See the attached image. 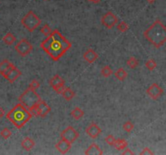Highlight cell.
<instances>
[{
    "label": "cell",
    "instance_id": "cell-1",
    "mask_svg": "<svg viewBox=\"0 0 166 155\" xmlns=\"http://www.w3.org/2000/svg\"><path fill=\"white\" fill-rule=\"evenodd\" d=\"M41 48L54 60L59 61L72 48L68 41L58 30H54L41 44Z\"/></svg>",
    "mask_w": 166,
    "mask_h": 155
},
{
    "label": "cell",
    "instance_id": "cell-2",
    "mask_svg": "<svg viewBox=\"0 0 166 155\" xmlns=\"http://www.w3.org/2000/svg\"><path fill=\"white\" fill-rule=\"evenodd\" d=\"M146 40L153 44L156 48L163 46L166 41V27L160 19H156L143 32Z\"/></svg>",
    "mask_w": 166,
    "mask_h": 155
},
{
    "label": "cell",
    "instance_id": "cell-3",
    "mask_svg": "<svg viewBox=\"0 0 166 155\" xmlns=\"http://www.w3.org/2000/svg\"><path fill=\"white\" fill-rule=\"evenodd\" d=\"M32 114L24 105L18 103L6 115V118L11 121L15 128H21L30 120Z\"/></svg>",
    "mask_w": 166,
    "mask_h": 155
},
{
    "label": "cell",
    "instance_id": "cell-4",
    "mask_svg": "<svg viewBox=\"0 0 166 155\" xmlns=\"http://www.w3.org/2000/svg\"><path fill=\"white\" fill-rule=\"evenodd\" d=\"M41 100V96L37 93L36 90L29 87L19 97V101L21 104L24 105L26 108H28V110L36 106Z\"/></svg>",
    "mask_w": 166,
    "mask_h": 155
},
{
    "label": "cell",
    "instance_id": "cell-5",
    "mask_svg": "<svg viewBox=\"0 0 166 155\" xmlns=\"http://www.w3.org/2000/svg\"><path fill=\"white\" fill-rule=\"evenodd\" d=\"M41 23V19L33 10L28 11L21 19V24L30 32H33L36 28H37Z\"/></svg>",
    "mask_w": 166,
    "mask_h": 155
},
{
    "label": "cell",
    "instance_id": "cell-6",
    "mask_svg": "<svg viewBox=\"0 0 166 155\" xmlns=\"http://www.w3.org/2000/svg\"><path fill=\"white\" fill-rule=\"evenodd\" d=\"M29 111L32 115L40 116V117L43 118L48 115L49 112L51 111V108L45 101L41 100L36 106L29 109Z\"/></svg>",
    "mask_w": 166,
    "mask_h": 155
},
{
    "label": "cell",
    "instance_id": "cell-7",
    "mask_svg": "<svg viewBox=\"0 0 166 155\" xmlns=\"http://www.w3.org/2000/svg\"><path fill=\"white\" fill-rule=\"evenodd\" d=\"M33 45L31 43L28 41L26 39H22L20 41L18 42V44L15 45V49L16 52L19 53L22 57H25L28 53H30L32 50H33Z\"/></svg>",
    "mask_w": 166,
    "mask_h": 155
},
{
    "label": "cell",
    "instance_id": "cell-8",
    "mask_svg": "<svg viewBox=\"0 0 166 155\" xmlns=\"http://www.w3.org/2000/svg\"><path fill=\"white\" fill-rule=\"evenodd\" d=\"M60 136H61L62 139L68 140V142H70L72 145V144L78 139L80 135H79V132H77L73 127L68 126V128H65V129L61 132Z\"/></svg>",
    "mask_w": 166,
    "mask_h": 155
},
{
    "label": "cell",
    "instance_id": "cell-9",
    "mask_svg": "<svg viewBox=\"0 0 166 155\" xmlns=\"http://www.w3.org/2000/svg\"><path fill=\"white\" fill-rule=\"evenodd\" d=\"M118 22V17L114 15L112 11H108L101 17V23L107 27L108 29H111Z\"/></svg>",
    "mask_w": 166,
    "mask_h": 155
},
{
    "label": "cell",
    "instance_id": "cell-10",
    "mask_svg": "<svg viewBox=\"0 0 166 155\" xmlns=\"http://www.w3.org/2000/svg\"><path fill=\"white\" fill-rule=\"evenodd\" d=\"M164 93V90L157 83L151 84L146 90V94L149 95L152 99H158Z\"/></svg>",
    "mask_w": 166,
    "mask_h": 155
},
{
    "label": "cell",
    "instance_id": "cell-11",
    "mask_svg": "<svg viewBox=\"0 0 166 155\" xmlns=\"http://www.w3.org/2000/svg\"><path fill=\"white\" fill-rule=\"evenodd\" d=\"M101 132H102L101 128L95 123H92L86 128V133L88 135V136H90L91 138L93 139L97 138L101 133Z\"/></svg>",
    "mask_w": 166,
    "mask_h": 155
},
{
    "label": "cell",
    "instance_id": "cell-12",
    "mask_svg": "<svg viewBox=\"0 0 166 155\" xmlns=\"http://www.w3.org/2000/svg\"><path fill=\"white\" fill-rule=\"evenodd\" d=\"M21 74H22V73H21L20 70L17 69L15 65H13L12 68L4 75V78H6L11 83H13Z\"/></svg>",
    "mask_w": 166,
    "mask_h": 155
},
{
    "label": "cell",
    "instance_id": "cell-13",
    "mask_svg": "<svg viewBox=\"0 0 166 155\" xmlns=\"http://www.w3.org/2000/svg\"><path fill=\"white\" fill-rule=\"evenodd\" d=\"M55 148L58 149L59 153L65 154V153H68L70 149H72V144L68 142V140L61 138V140L55 145Z\"/></svg>",
    "mask_w": 166,
    "mask_h": 155
},
{
    "label": "cell",
    "instance_id": "cell-14",
    "mask_svg": "<svg viewBox=\"0 0 166 155\" xmlns=\"http://www.w3.org/2000/svg\"><path fill=\"white\" fill-rule=\"evenodd\" d=\"M84 59L87 62L90 63H93L94 61H97V59L98 58V54H97V52H96L95 50L92 49V48H89L87 51H85L84 53Z\"/></svg>",
    "mask_w": 166,
    "mask_h": 155
},
{
    "label": "cell",
    "instance_id": "cell-15",
    "mask_svg": "<svg viewBox=\"0 0 166 155\" xmlns=\"http://www.w3.org/2000/svg\"><path fill=\"white\" fill-rule=\"evenodd\" d=\"M84 154L86 155H101L103 154V151L100 149V147L96 144L93 143L90 146L88 147L86 150L84 151Z\"/></svg>",
    "mask_w": 166,
    "mask_h": 155
},
{
    "label": "cell",
    "instance_id": "cell-16",
    "mask_svg": "<svg viewBox=\"0 0 166 155\" xmlns=\"http://www.w3.org/2000/svg\"><path fill=\"white\" fill-rule=\"evenodd\" d=\"M13 65H14L12 63H11L8 60H7V59L3 60L0 63V74L4 77L5 74L12 68Z\"/></svg>",
    "mask_w": 166,
    "mask_h": 155
},
{
    "label": "cell",
    "instance_id": "cell-17",
    "mask_svg": "<svg viewBox=\"0 0 166 155\" xmlns=\"http://www.w3.org/2000/svg\"><path fill=\"white\" fill-rule=\"evenodd\" d=\"M21 146L26 151H30L34 146H35V141L30 137H25L21 141Z\"/></svg>",
    "mask_w": 166,
    "mask_h": 155
},
{
    "label": "cell",
    "instance_id": "cell-18",
    "mask_svg": "<svg viewBox=\"0 0 166 155\" xmlns=\"http://www.w3.org/2000/svg\"><path fill=\"white\" fill-rule=\"evenodd\" d=\"M61 84H65V80L59 75L56 74L50 80V85L52 88H55L56 86L61 85Z\"/></svg>",
    "mask_w": 166,
    "mask_h": 155
},
{
    "label": "cell",
    "instance_id": "cell-19",
    "mask_svg": "<svg viewBox=\"0 0 166 155\" xmlns=\"http://www.w3.org/2000/svg\"><path fill=\"white\" fill-rule=\"evenodd\" d=\"M71 115H72V117H73L74 119H76V120H79L81 118L84 117V111H83L82 109L80 108V107H76V108H74L72 111H71Z\"/></svg>",
    "mask_w": 166,
    "mask_h": 155
},
{
    "label": "cell",
    "instance_id": "cell-20",
    "mask_svg": "<svg viewBox=\"0 0 166 155\" xmlns=\"http://www.w3.org/2000/svg\"><path fill=\"white\" fill-rule=\"evenodd\" d=\"M127 145H128V143L125 139H117L114 143V146L118 150H122V149H126Z\"/></svg>",
    "mask_w": 166,
    "mask_h": 155
},
{
    "label": "cell",
    "instance_id": "cell-21",
    "mask_svg": "<svg viewBox=\"0 0 166 155\" xmlns=\"http://www.w3.org/2000/svg\"><path fill=\"white\" fill-rule=\"evenodd\" d=\"M62 94H63V98H65L67 101H71L76 95L75 92L70 87H65Z\"/></svg>",
    "mask_w": 166,
    "mask_h": 155
},
{
    "label": "cell",
    "instance_id": "cell-22",
    "mask_svg": "<svg viewBox=\"0 0 166 155\" xmlns=\"http://www.w3.org/2000/svg\"><path fill=\"white\" fill-rule=\"evenodd\" d=\"M114 75L120 81H123L127 78V72L123 68H119L116 72H114Z\"/></svg>",
    "mask_w": 166,
    "mask_h": 155
},
{
    "label": "cell",
    "instance_id": "cell-23",
    "mask_svg": "<svg viewBox=\"0 0 166 155\" xmlns=\"http://www.w3.org/2000/svg\"><path fill=\"white\" fill-rule=\"evenodd\" d=\"M15 40H16V39H15V36H14L12 33H11V32L7 33L4 37L2 38L3 42H4L6 44H7V45H11V44H14V42L15 41Z\"/></svg>",
    "mask_w": 166,
    "mask_h": 155
},
{
    "label": "cell",
    "instance_id": "cell-24",
    "mask_svg": "<svg viewBox=\"0 0 166 155\" xmlns=\"http://www.w3.org/2000/svg\"><path fill=\"white\" fill-rule=\"evenodd\" d=\"M126 64L128 65L130 69H135L139 66V61L135 58V57H130L127 59L126 61Z\"/></svg>",
    "mask_w": 166,
    "mask_h": 155
},
{
    "label": "cell",
    "instance_id": "cell-25",
    "mask_svg": "<svg viewBox=\"0 0 166 155\" xmlns=\"http://www.w3.org/2000/svg\"><path fill=\"white\" fill-rule=\"evenodd\" d=\"M101 75L104 76L105 78H108L114 73V71H113V69H112L111 68L109 67V65H105V66L101 69Z\"/></svg>",
    "mask_w": 166,
    "mask_h": 155
},
{
    "label": "cell",
    "instance_id": "cell-26",
    "mask_svg": "<svg viewBox=\"0 0 166 155\" xmlns=\"http://www.w3.org/2000/svg\"><path fill=\"white\" fill-rule=\"evenodd\" d=\"M156 62L154 61L153 59H149L145 62V66L147 69H149L150 71H152L156 68Z\"/></svg>",
    "mask_w": 166,
    "mask_h": 155
},
{
    "label": "cell",
    "instance_id": "cell-27",
    "mask_svg": "<svg viewBox=\"0 0 166 155\" xmlns=\"http://www.w3.org/2000/svg\"><path fill=\"white\" fill-rule=\"evenodd\" d=\"M117 28L119 31L121 32H126L127 30H128L129 27L128 24L125 22V21H121L119 23H118V25H117Z\"/></svg>",
    "mask_w": 166,
    "mask_h": 155
},
{
    "label": "cell",
    "instance_id": "cell-28",
    "mask_svg": "<svg viewBox=\"0 0 166 155\" xmlns=\"http://www.w3.org/2000/svg\"><path fill=\"white\" fill-rule=\"evenodd\" d=\"M134 128H135V125L131 121H126L122 125V128L126 132H130L134 129Z\"/></svg>",
    "mask_w": 166,
    "mask_h": 155
},
{
    "label": "cell",
    "instance_id": "cell-29",
    "mask_svg": "<svg viewBox=\"0 0 166 155\" xmlns=\"http://www.w3.org/2000/svg\"><path fill=\"white\" fill-rule=\"evenodd\" d=\"M11 134H12V132H11V131L8 128H4L0 132L1 136H2L3 139H5V140L8 139L9 137L11 136Z\"/></svg>",
    "mask_w": 166,
    "mask_h": 155
},
{
    "label": "cell",
    "instance_id": "cell-30",
    "mask_svg": "<svg viewBox=\"0 0 166 155\" xmlns=\"http://www.w3.org/2000/svg\"><path fill=\"white\" fill-rule=\"evenodd\" d=\"M41 32H42L44 36H48L51 33V28L50 27V26L48 25V24H45V25H43V27L41 28Z\"/></svg>",
    "mask_w": 166,
    "mask_h": 155
},
{
    "label": "cell",
    "instance_id": "cell-31",
    "mask_svg": "<svg viewBox=\"0 0 166 155\" xmlns=\"http://www.w3.org/2000/svg\"><path fill=\"white\" fill-rule=\"evenodd\" d=\"M115 140L116 139L114 138V136L111 134L108 135L105 139V142L107 143L109 145H114V141H115Z\"/></svg>",
    "mask_w": 166,
    "mask_h": 155
},
{
    "label": "cell",
    "instance_id": "cell-32",
    "mask_svg": "<svg viewBox=\"0 0 166 155\" xmlns=\"http://www.w3.org/2000/svg\"><path fill=\"white\" fill-rule=\"evenodd\" d=\"M40 86H41L40 82H38L37 80H33L31 82V83L29 84V86H28V87L33 89V90H36L37 89H38V88L40 87Z\"/></svg>",
    "mask_w": 166,
    "mask_h": 155
},
{
    "label": "cell",
    "instance_id": "cell-33",
    "mask_svg": "<svg viewBox=\"0 0 166 155\" xmlns=\"http://www.w3.org/2000/svg\"><path fill=\"white\" fill-rule=\"evenodd\" d=\"M65 84H61V85H59V86H56V87L53 88L54 90H55V92L57 93V94H62L63 91L65 89Z\"/></svg>",
    "mask_w": 166,
    "mask_h": 155
},
{
    "label": "cell",
    "instance_id": "cell-34",
    "mask_svg": "<svg viewBox=\"0 0 166 155\" xmlns=\"http://www.w3.org/2000/svg\"><path fill=\"white\" fill-rule=\"evenodd\" d=\"M141 155H152L153 154V152H151V149H148V148H144L143 149V151L140 153Z\"/></svg>",
    "mask_w": 166,
    "mask_h": 155
},
{
    "label": "cell",
    "instance_id": "cell-35",
    "mask_svg": "<svg viewBox=\"0 0 166 155\" xmlns=\"http://www.w3.org/2000/svg\"><path fill=\"white\" fill-rule=\"evenodd\" d=\"M122 154H123V155H129V154L133 155V154H134V153H133L132 151L130 150V149H128V148L126 149H126H125L124 152H122Z\"/></svg>",
    "mask_w": 166,
    "mask_h": 155
},
{
    "label": "cell",
    "instance_id": "cell-36",
    "mask_svg": "<svg viewBox=\"0 0 166 155\" xmlns=\"http://www.w3.org/2000/svg\"><path fill=\"white\" fill-rule=\"evenodd\" d=\"M4 114H5V111H4V110H3V108L0 107V118L3 117Z\"/></svg>",
    "mask_w": 166,
    "mask_h": 155
},
{
    "label": "cell",
    "instance_id": "cell-37",
    "mask_svg": "<svg viewBox=\"0 0 166 155\" xmlns=\"http://www.w3.org/2000/svg\"><path fill=\"white\" fill-rule=\"evenodd\" d=\"M101 0H93L92 2H93V3H99V2H101Z\"/></svg>",
    "mask_w": 166,
    "mask_h": 155
},
{
    "label": "cell",
    "instance_id": "cell-38",
    "mask_svg": "<svg viewBox=\"0 0 166 155\" xmlns=\"http://www.w3.org/2000/svg\"><path fill=\"white\" fill-rule=\"evenodd\" d=\"M147 2H149V3H153L154 2H155V1H156V0H147Z\"/></svg>",
    "mask_w": 166,
    "mask_h": 155
},
{
    "label": "cell",
    "instance_id": "cell-39",
    "mask_svg": "<svg viewBox=\"0 0 166 155\" xmlns=\"http://www.w3.org/2000/svg\"><path fill=\"white\" fill-rule=\"evenodd\" d=\"M88 1H90V2H92V1H93V0H88Z\"/></svg>",
    "mask_w": 166,
    "mask_h": 155
}]
</instances>
